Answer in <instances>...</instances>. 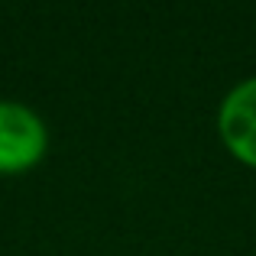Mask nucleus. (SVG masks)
<instances>
[{"label": "nucleus", "instance_id": "1", "mask_svg": "<svg viewBox=\"0 0 256 256\" xmlns=\"http://www.w3.org/2000/svg\"><path fill=\"white\" fill-rule=\"evenodd\" d=\"M49 152V126L23 100H0V175L36 169Z\"/></svg>", "mask_w": 256, "mask_h": 256}, {"label": "nucleus", "instance_id": "2", "mask_svg": "<svg viewBox=\"0 0 256 256\" xmlns=\"http://www.w3.org/2000/svg\"><path fill=\"white\" fill-rule=\"evenodd\" d=\"M214 130L227 156L256 172V75L227 88L214 114Z\"/></svg>", "mask_w": 256, "mask_h": 256}]
</instances>
